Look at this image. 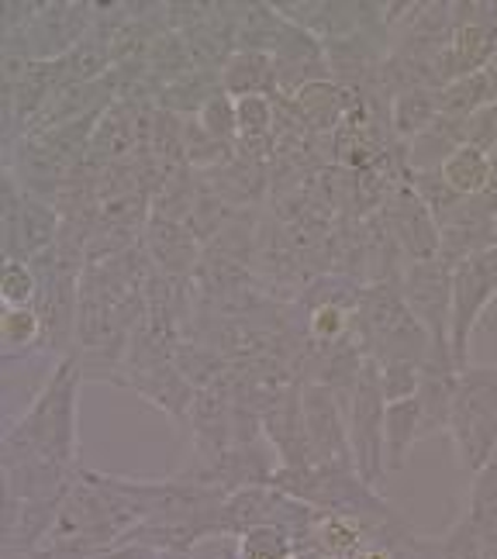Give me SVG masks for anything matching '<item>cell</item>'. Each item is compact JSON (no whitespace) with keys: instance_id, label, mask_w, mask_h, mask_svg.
Here are the masks:
<instances>
[{"instance_id":"21","label":"cell","mask_w":497,"mask_h":559,"mask_svg":"<svg viewBox=\"0 0 497 559\" xmlns=\"http://www.w3.org/2000/svg\"><path fill=\"white\" fill-rule=\"evenodd\" d=\"M439 115H442L439 111V91H431V87L404 91L391 100V132L401 145H407L415 135H422Z\"/></svg>"},{"instance_id":"24","label":"cell","mask_w":497,"mask_h":559,"mask_svg":"<svg viewBox=\"0 0 497 559\" xmlns=\"http://www.w3.org/2000/svg\"><path fill=\"white\" fill-rule=\"evenodd\" d=\"M412 187L425 201V207L431 211V218L439 222V228H446L460 214V207L466 204V198H460V193L446 183V177L439 174V169H431V174H412Z\"/></svg>"},{"instance_id":"11","label":"cell","mask_w":497,"mask_h":559,"mask_svg":"<svg viewBox=\"0 0 497 559\" xmlns=\"http://www.w3.org/2000/svg\"><path fill=\"white\" fill-rule=\"evenodd\" d=\"M460 367L452 346H431L428 359L422 362V383H418V407H422V439L449 432L452 397H457Z\"/></svg>"},{"instance_id":"14","label":"cell","mask_w":497,"mask_h":559,"mask_svg":"<svg viewBox=\"0 0 497 559\" xmlns=\"http://www.w3.org/2000/svg\"><path fill=\"white\" fill-rule=\"evenodd\" d=\"M460 145H466V121L439 115L422 135H415L404 145L407 169H412V174H431V169H442V163L457 153Z\"/></svg>"},{"instance_id":"9","label":"cell","mask_w":497,"mask_h":559,"mask_svg":"<svg viewBox=\"0 0 497 559\" xmlns=\"http://www.w3.org/2000/svg\"><path fill=\"white\" fill-rule=\"evenodd\" d=\"M305 421H308V442L315 466H350L353 445H350V415H345V401L329 391L326 383H305Z\"/></svg>"},{"instance_id":"30","label":"cell","mask_w":497,"mask_h":559,"mask_svg":"<svg viewBox=\"0 0 497 559\" xmlns=\"http://www.w3.org/2000/svg\"><path fill=\"white\" fill-rule=\"evenodd\" d=\"M380 383H383V397L391 401H404L418 394L422 383V362H407V359H394V362H380Z\"/></svg>"},{"instance_id":"10","label":"cell","mask_w":497,"mask_h":559,"mask_svg":"<svg viewBox=\"0 0 497 559\" xmlns=\"http://www.w3.org/2000/svg\"><path fill=\"white\" fill-rule=\"evenodd\" d=\"M139 246L149 255L153 270L169 280H193V273H198L204 260V242L193 235L190 225L156 218V214H149V225Z\"/></svg>"},{"instance_id":"17","label":"cell","mask_w":497,"mask_h":559,"mask_svg":"<svg viewBox=\"0 0 497 559\" xmlns=\"http://www.w3.org/2000/svg\"><path fill=\"white\" fill-rule=\"evenodd\" d=\"M0 338H4V362H28L35 356H46V332H42L38 311L28 308H4L0 318Z\"/></svg>"},{"instance_id":"12","label":"cell","mask_w":497,"mask_h":559,"mask_svg":"<svg viewBox=\"0 0 497 559\" xmlns=\"http://www.w3.org/2000/svg\"><path fill=\"white\" fill-rule=\"evenodd\" d=\"M128 391H135L142 401H149L153 407L180 428H187V418H190V407H193V397H198V386H193L180 370L177 362L166 359V362H156V367H142V370H132L125 373V383Z\"/></svg>"},{"instance_id":"28","label":"cell","mask_w":497,"mask_h":559,"mask_svg":"<svg viewBox=\"0 0 497 559\" xmlns=\"http://www.w3.org/2000/svg\"><path fill=\"white\" fill-rule=\"evenodd\" d=\"M198 124L214 142L235 145V142H239V115H235V97H228L225 91L214 94L198 111Z\"/></svg>"},{"instance_id":"25","label":"cell","mask_w":497,"mask_h":559,"mask_svg":"<svg viewBox=\"0 0 497 559\" xmlns=\"http://www.w3.org/2000/svg\"><path fill=\"white\" fill-rule=\"evenodd\" d=\"M473 477L477 480L470 487V508L463 514L481 528V535H490L497 528V463H487Z\"/></svg>"},{"instance_id":"23","label":"cell","mask_w":497,"mask_h":559,"mask_svg":"<svg viewBox=\"0 0 497 559\" xmlns=\"http://www.w3.org/2000/svg\"><path fill=\"white\" fill-rule=\"evenodd\" d=\"M235 559H305L297 539L280 525H256L235 539Z\"/></svg>"},{"instance_id":"1","label":"cell","mask_w":497,"mask_h":559,"mask_svg":"<svg viewBox=\"0 0 497 559\" xmlns=\"http://www.w3.org/2000/svg\"><path fill=\"white\" fill-rule=\"evenodd\" d=\"M80 362L59 359L56 370L38 386L32 404L21 412L17 421L4 432V456H32L42 463L62 466L80 473V386H83Z\"/></svg>"},{"instance_id":"27","label":"cell","mask_w":497,"mask_h":559,"mask_svg":"<svg viewBox=\"0 0 497 559\" xmlns=\"http://www.w3.org/2000/svg\"><path fill=\"white\" fill-rule=\"evenodd\" d=\"M38 294V273L28 260H4L0 270V300L4 308H28Z\"/></svg>"},{"instance_id":"18","label":"cell","mask_w":497,"mask_h":559,"mask_svg":"<svg viewBox=\"0 0 497 559\" xmlns=\"http://www.w3.org/2000/svg\"><path fill=\"white\" fill-rule=\"evenodd\" d=\"M222 91L235 100L249 94H273V56L235 49L222 67Z\"/></svg>"},{"instance_id":"3","label":"cell","mask_w":497,"mask_h":559,"mask_svg":"<svg viewBox=\"0 0 497 559\" xmlns=\"http://www.w3.org/2000/svg\"><path fill=\"white\" fill-rule=\"evenodd\" d=\"M449 442L466 473H481L497 453V362L460 370L449 415Z\"/></svg>"},{"instance_id":"7","label":"cell","mask_w":497,"mask_h":559,"mask_svg":"<svg viewBox=\"0 0 497 559\" xmlns=\"http://www.w3.org/2000/svg\"><path fill=\"white\" fill-rule=\"evenodd\" d=\"M401 294L412 314L431 335V346H449V318H452V266L446 260L404 263Z\"/></svg>"},{"instance_id":"13","label":"cell","mask_w":497,"mask_h":559,"mask_svg":"<svg viewBox=\"0 0 497 559\" xmlns=\"http://www.w3.org/2000/svg\"><path fill=\"white\" fill-rule=\"evenodd\" d=\"M300 391H305V383L294 386L287 397H280L263 415V436L276 453V463L287 469L315 466L311 442H308V421H305V397H300Z\"/></svg>"},{"instance_id":"20","label":"cell","mask_w":497,"mask_h":559,"mask_svg":"<svg viewBox=\"0 0 497 559\" xmlns=\"http://www.w3.org/2000/svg\"><path fill=\"white\" fill-rule=\"evenodd\" d=\"M439 174L460 198H481L494 180V156L477 145H460L457 153L442 163Z\"/></svg>"},{"instance_id":"15","label":"cell","mask_w":497,"mask_h":559,"mask_svg":"<svg viewBox=\"0 0 497 559\" xmlns=\"http://www.w3.org/2000/svg\"><path fill=\"white\" fill-rule=\"evenodd\" d=\"M422 442V407L418 397H404L387 404L383 418V453H387V473L404 469L412 449Z\"/></svg>"},{"instance_id":"16","label":"cell","mask_w":497,"mask_h":559,"mask_svg":"<svg viewBox=\"0 0 497 559\" xmlns=\"http://www.w3.org/2000/svg\"><path fill=\"white\" fill-rule=\"evenodd\" d=\"M297 115L315 135H335L345 124V94L335 80H315L294 97Z\"/></svg>"},{"instance_id":"31","label":"cell","mask_w":497,"mask_h":559,"mask_svg":"<svg viewBox=\"0 0 497 559\" xmlns=\"http://www.w3.org/2000/svg\"><path fill=\"white\" fill-rule=\"evenodd\" d=\"M487 76H490V83H494V91H497V52H494V59L487 62V70H484Z\"/></svg>"},{"instance_id":"22","label":"cell","mask_w":497,"mask_h":559,"mask_svg":"<svg viewBox=\"0 0 497 559\" xmlns=\"http://www.w3.org/2000/svg\"><path fill=\"white\" fill-rule=\"evenodd\" d=\"M490 104H497V91H494V83L484 70L452 80L439 91V111L446 118H457V121H470L473 115L487 111Z\"/></svg>"},{"instance_id":"6","label":"cell","mask_w":497,"mask_h":559,"mask_svg":"<svg viewBox=\"0 0 497 559\" xmlns=\"http://www.w3.org/2000/svg\"><path fill=\"white\" fill-rule=\"evenodd\" d=\"M4 260H35L59 242L62 218L52 201L21 190V183L4 169Z\"/></svg>"},{"instance_id":"8","label":"cell","mask_w":497,"mask_h":559,"mask_svg":"<svg viewBox=\"0 0 497 559\" xmlns=\"http://www.w3.org/2000/svg\"><path fill=\"white\" fill-rule=\"evenodd\" d=\"M383 225L391 228L394 242L404 255V263H422V260H439L442 252V228L431 218V211L425 207V201L415 193L412 177L407 183L394 187L387 193V201L380 207Z\"/></svg>"},{"instance_id":"19","label":"cell","mask_w":497,"mask_h":559,"mask_svg":"<svg viewBox=\"0 0 497 559\" xmlns=\"http://www.w3.org/2000/svg\"><path fill=\"white\" fill-rule=\"evenodd\" d=\"M311 539L321 556H356L366 543H370V528H366V522L356 519V514L318 511Z\"/></svg>"},{"instance_id":"26","label":"cell","mask_w":497,"mask_h":559,"mask_svg":"<svg viewBox=\"0 0 497 559\" xmlns=\"http://www.w3.org/2000/svg\"><path fill=\"white\" fill-rule=\"evenodd\" d=\"M239 115V139H273L276 132V100L270 94H249L235 100Z\"/></svg>"},{"instance_id":"32","label":"cell","mask_w":497,"mask_h":559,"mask_svg":"<svg viewBox=\"0 0 497 559\" xmlns=\"http://www.w3.org/2000/svg\"><path fill=\"white\" fill-rule=\"evenodd\" d=\"M318 559H353V556H318Z\"/></svg>"},{"instance_id":"29","label":"cell","mask_w":497,"mask_h":559,"mask_svg":"<svg viewBox=\"0 0 497 559\" xmlns=\"http://www.w3.org/2000/svg\"><path fill=\"white\" fill-rule=\"evenodd\" d=\"M439 556L442 559H484V535L473 525L466 514H460L452 528L439 539Z\"/></svg>"},{"instance_id":"2","label":"cell","mask_w":497,"mask_h":559,"mask_svg":"<svg viewBox=\"0 0 497 559\" xmlns=\"http://www.w3.org/2000/svg\"><path fill=\"white\" fill-rule=\"evenodd\" d=\"M356 325L366 353L377 362H425L431 353V335L407 308L398 280H380V284L363 287Z\"/></svg>"},{"instance_id":"4","label":"cell","mask_w":497,"mask_h":559,"mask_svg":"<svg viewBox=\"0 0 497 559\" xmlns=\"http://www.w3.org/2000/svg\"><path fill=\"white\" fill-rule=\"evenodd\" d=\"M350 415V445H353V463L356 473L370 484L374 490H383L387 473V453H383V418H387V397L380 383V362L366 356L359 380L345 404Z\"/></svg>"},{"instance_id":"33","label":"cell","mask_w":497,"mask_h":559,"mask_svg":"<svg viewBox=\"0 0 497 559\" xmlns=\"http://www.w3.org/2000/svg\"><path fill=\"white\" fill-rule=\"evenodd\" d=\"M490 463H497V453H494V460H490Z\"/></svg>"},{"instance_id":"5","label":"cell","mask_w":497,"mask_h":559,"mask_svg":"<svg viewBox=\"0 0 497 559\" xmlns=\"http://www.w3.org/2000/svg\"><path fill=\"white\" fill-rule=\"evenodd\" d=\"M497 300V246L477 252L452 266V318H449V346L457 356V367H470L473 332Z\"/></svg>"}]
</instances>
